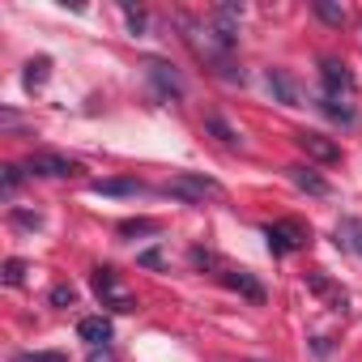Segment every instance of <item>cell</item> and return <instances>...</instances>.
Returning <instances> with one entry per match:
<instances>
[{
	"label": "cell",
	"instance_id": "obj_1",
	"mask_svg": "<svg viewBox=\"0 0 362 362\" xmlns=\"http://www.w3.org/2000/svg\"><path fill=\"white\" fill-rule=\"evenodd\" d=\"M184 39L192 43V52L205 60V64H214V73L222 77V81H243V69H235V60H230V47L218 39V30L214 26H197V22H188L184 18Z\"/></svg>",
	"mask_w": 362,
	"mask_h": 362
},
{
	"label": "cell",
	"instance_id": "obj_3",
	"mask_svg": "<svg viewBox=\"0 0 362 362\" xmlns=\"http://www.w3.org/2000/svg\"><path fill=\"white\" fill-rule=\"evenodd\" d=\"M162 192L175 197V201H188V205H205V201H222L226 197V188L218 184V179H209V175H175L170 184H162Z\"/></svg>",
	"mask_w": 362,
	"mask_h": 362
},
{
	"label": "cell",
	"instance_id": "obj_17",
	"mask_svg": "<svg viewBox=\"0 0 362 362\" xmlns=\"http://www.w3.org/2000/svg\"><path fill=\"white\" fill-rule=\"evenodd\" d=\"M205 128H209V132H214V136H218L226 149H235V145H239V132H235V128H230L222 115H205Z\"/></svg>",
	"mask_w": 362,
	"mask_h": 362
},
{
	"label": "cell",
	"instance_id": "obj_27",
	"mask_svg": "<svg viewBox=\"0 0 362 362\" xmlns=\"http://www.w3.org/2000/svg\"><path fill=\"white\" fill-rule=\"evenodd\" d=\"M13 362H69L64 354H56V349H47V354H18Z\"/></svg>",
	"mask_w": 362,
	"mask_h": 362
},
{
	"label": "cell",
	"instance_id": "obj_13",
	"mask_svg": "<svg viewBox=\"0 0 362 362\" xmlns=\"http://www.w3.org/2000/svg\"><path fill=\"white\" fill-rule=\"evenodd\" d=\"M264 86L277 94V103H286V107H298V90H294V81H290L281 69H269V73H264Z\"/></svg>",
	"mask_w": 362,
	"mask_h": 362
},
{
	"label": "cell",
	"instance_id": "obj_22",
	"mask_svg": "<svg viewBox=\"0 0 362 362\" xmlns=\"http://www.w3.org/2000/svg\"><path fill=\"white\" fill-rule=\"evenodd\" d=\"M158 230V222H149V218H128V222H119V235H153Z\"/></svg>",
	"mask_w": 362,
	"mask_h": 362
},
{
	"label": "cell",
	"instance_id": "obj_28",
	"mask_svg": "<svg viewBox=\"0 0 362 362\" xmlns=\"http://www.w3.org/2000/svg\"><path fill=\"white\" fill-rule=\"evenodd\" d=\"M136 260H141L145 269H162V252H158V247H149V252H141Z\"/></svg>",
	"mask_w": 362,
	"mask_h": 362
},
{
	"label": "cell",
	"instance_id": "obj_12",
	"mask_svg": "<svg viewBox=\"0 0 362 362\" xmlns=\"http://www.w3.org/2000/svg\"><path fill=\"white\" fill-rule=\"evenodd\" d=\"M290 170V179H294V188H303V192H311V197H328L332 188H328V179H320L311 166H286Z\"/></svg>",
	"mask_w": 362,
	"mask_h": 362
},
{
	"label": "cell",
	"instance_id": "obj_2",
	"mask_svg": "<svg viewBox=\"0 0 362 362\" xmlns=\"http://www.w3.org/2000/svg\"><path fill=\"white\" fill-rule=\"evenodd\" d=\"M90 286H94L98 303L111 307V311H136V307H141V303H136V290H132L115 269H94V273H90Z\"/></svg>",
	"mask_w": 362,
	"mask_h": 362
},
{
	"label": "cell",
	"instance_id": "obj_24",
	"mask_svg": "<svg viewBox=\"0 0 362 362\" xmlns=\"http://www.w3.org/2000/svg\"><path fill=\"white\" fill-rule=\"evenodd\" d=\"M18 188H22V166H5V175H0V192L13 197Z\"/></svg>",
	"mask_w": 362,
	"mask_h": 362
},
{
	"label": "cell",
	"instance_id": "obj_18",
	"mask_svg": "<svg viewBox=\"0 0 362 362\" xmlns=\"http://www.w3.org/2000/svg\"><path fill=\"white\" fill-rule=\"evenodd\" d=\"M315 18L328 22V26H345V5H337V0H315Z\"/></svg>",
	"mask_w": 362,
	"mask_h": 362
},
{
	"label": "cell",
	"instance_id": "obj_26",
	"mask_svg": "<svg viewBox=\"0 0 362 362\" xmlns=\"http://www.w3.org/2000/svg\"><path fill=\"white\" fill-rule=\"evenodd\" d=\"M119 9H124V18H128V26H132V35H141V30H145V13H141V9H132V5H128V0H124V5H119Z\"/></svg>",
	"mask_w": 362,
	"mask_h": 362
},
{
	"label": "cell",
	"instance_id": "obj_7",
	"mask_svg": "<svg viewBox=\"0 0 362 362\" xmlns=\"http://www.w3.org/2000/svg\"><path fill=\"white\" fill-rule=\"evenodd\" d=\"M320 77H324V98H337V103H341V94H354V73H349L345 64L324 60V64H320Z\"/></svg>",
	"mask_w": 362,
	"mask_h": 362
},
{
	"label": "cell",
	"instance_id": "obj_6",
	"mask_svg": "<svg viewBox=\"0 0 362 362\" xmlns=\"http://www.w3.org/2000/svg\"><path fill=\"white\" fill-rule=\"evenodd\" d=\"M294 145L311 158V162H341V145L332 136H320V132H294Z\"/></svg>",
	"mask_w": 362,
	"mask_h": 362
},
{
	"label": "cell",
	"instance_id": "obj_9",
	"mask_svg": "<svg viewBox=\"0 0 362 362\" xmlns=\"http://www.w3.org/2000/svg\"><path fill=\"white\" fill-rule=\"evenodd\" d=\"M77 337H81V341H90L94 349H107V341L115 337V328H111V320H107V315H86V320L77 324Z\"/></svg>",
	"mask_w": 362,
	"mask_h": 362
},
{
	"label": "cell",
	"instance_id": "obj_11",
	"mask_svg": "<svg viewBox=\"0 0 362 362\" xmlns=\"http://www.w3.org/2000/svg\"><path fill=\"white\" fill-rule=\"evenodd\" d=\"M90 192L94 197H136L145 192V184L141 179H98V184H90Z\"/></svg>",
	"mask_w": 362,
	"mask_h": 362
},
{
	"label": "cell",
	"instance_id": "obj_21",
	"mask_svg": "<svg viewBox=\"0 0 362 362\" xmlns=\"http://www.w3.org/2000/svg\"><path fill=\"white\" fill-rule=\"evenodd\" d=\"M26 273H30L26 260H5V286H26Z\"/></svg>",
	"mask_w": 362,
	"mask_h": 362
},
{
	"label": "cell",
	"instance_id": "obj_8",
	"mask_svg": "<svg viewBox=\"0 0 362 362\" xmlns=\"http://www.w3.org/2000/svg\"><path fill=\"white\" fill-rule=\"evenodd\" d=\"M307 290H311L315 298H324V303H328V311H345V307H349L345 290H341L337 281H328L324 273H307Z\"/></svg>",
	"mask_w": 362,
	"mask_h": 362
},
{
	"label": "cell",
	"instance_id": "obj_20",
	"mask_svg": "<svg viewBox=\"0 0 362 362\" xmlns=\"http://www.w3.org/2000/svg\"><path fill=\"white\" fill-rule=\"evenodd\" d=\"M320 111L332 115V119H341V124H354V111L345 103H337V98H320Z\"/></svg>",
	"mask_w": 362,
	"mask_h": 362
},
{
	"label": "cell",
	"instance_id": "obj_29",
	"mask_svg": "<svg viewBox=\"0 0 362 362\" xmlns=\"http://www.w3.org/2000/svg\"><path fill=\"white\" fill-rule=\"evenodd\" d=\"M90 362H115V354H111V349H94Z\"/></svg>",
	"mask_w": 362,
	"mask_h": 362
},
{
	"label": "cell",
	"instance_id": "obj_19",
	"mask_svg": "<svg viewBox=\"0 0 362 362\" xmlns=\"http://www.w3.org/2000/svg\"><path fill=\"white\" fill-rule=\"evenodd\" d=\"M188 260H192V269H201V273H205V269H209V273H218V277L226 273V264H222L209 247H192V256H188Z\"/></svg>",
	"mask_w": 362,
	"mask_h": 362
},
{
	"label": "cell",
	"instance_id": "obj_25",
	"mask_svg": "<svg viewBox=\"0 0 362 362\" xmlns=\"http://www.w3.org/2000/svg\"><path fill=\"white\" fill-rule=\"evenodd\" d=\"M9 218H13V226H26V230H39L43 226V218L39 214H26V209H13Z\"/></svg>",
	"mask_w": 362,
	"mask_h": 362
},
{
	"label": "cell",
	"instance_id": "obj_23",
	"mask_svg": "<svg viewBox=\"0 0 362 362\" xmlns=\"http://www.w3.org/2000/svg\"><path fill=\"white\" fill-rule=\"evenodd\" d=\"M47 298H52V307H73V303H77V290H73L69 281H60V286H52Z\"/></svg>",
	"mask_w": 362,
	"mask_h": 362
},
{
	"label": "cell",
	"instance_id": "obj_5",
	"mask_svg": "<svg viewBox=\"0 0 362 362\" xmlns=\"http://www.w3.org/2000/svg\"><path fill=\"white\" fill-rule=\"evenodd\" d=\"M26 175H43V179H73V175H81V166H77L73 158H64V153H30Z\"/></svg>",
	"mask_w": 362,
	"mask_h": 362
},
{
	"label": "cell",
	"instance_id": "obj_16",
	"mask_svg": "<svg viewBox=\"0 0 362 362\" xmlns=\"http://www.w3.org/2000/svg\"><path fill=\"white\" fill-rule=\"evenodd\" d=\"M47 77H52V60H47V56H39V60H30V64H26L22 86L35 94V90H43V86H47Z\"/></svg>",
	"mask_w": 362,
	"mask_h": 362
},
{
	"label": "cell",
	"instance_id": "obj_4",
	"mask_svg": "<svg viewBox=\"0 0 362 362\" xmlns=\"http://www.w3.org/2000/svg\"><path fill=\"white\" fill-rule=\"evenodd\" d=\"M264 239H269V252H273V256H290V252L307 247L311 230H307L303 222H269V226H264Z\"/></svg>",
	"mask_w": 362,
	"mask_h": 362
},
{
	"label": "cell",
	"instance_id": "obj_10",
	"mask_svg": "<svg viewBox=\"0 0 362 362\" xmlns=\"http://www.w3.org/2000/svg\"><path fill=\"white\" fill-rule=\"evenodd\" d=\"M222 286L239 290V294H243V298H252V303H264V286H260L252 273H243V269H226V273H222Z\"/></svg>",
	"mask_w": 362,
	"mask_h": 362
},
{
	"label": "cell",
	"instance_id": "obj_15",
	"mask_svg": "<svg viewBox=\"0 0 362 362\" xmlns=\"http://www.w3.org/2000/svg\"><path fill=\"white\" fill-rule=\"evenodd\" d=\"M149 77L162 86V94H175V98L184 94V81H179V73H175L170 64H162V60H149Z\"/></svg>",
	"mask_w": 362,
	"mask_h": 362
},
{
	"label": "cell",
	"instance_id": "obj_14",
	"mask_svg": "<svg viewBox=\"0 0 362 362\" xmlns=\"http://www.w3.org/2000/svg\"><path fill=\"white\" fill-rule=\"evenodd\" d=\"M337 247L362 256V222H358V218H341V222H337Z\"/></svg>",
	"mask_w": 362,
	"mask_h": 362
}]
</instances>
